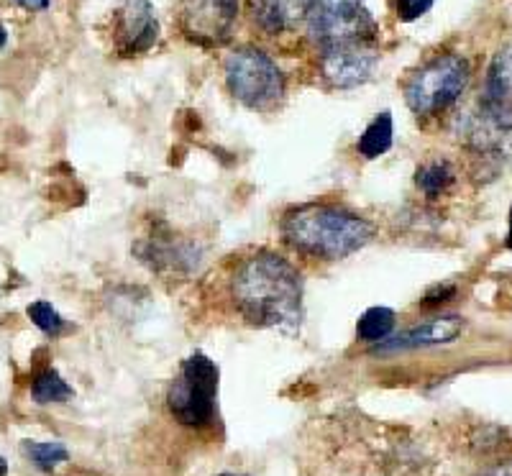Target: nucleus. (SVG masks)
<instances>
[{
  "label": "nucleus",
  "instance_id": "21",
  "mask_svg": "<svg viewBox=\"0 0 512 476\" xmlns=\"http://www.w3.org/2000/svg\"><path fill=\"white\" fill-rule=\"evenodd\" d=\"M477 476H512V461H502V464L489 466V469L479 471Z\"/></svg>",
  "mask_w": 512,
  "mask_h": 476
},
{
  "label": "nucleus",
  "instance_id": "11",
  "mask_svg": "<svg viewBox=\"0 0 512 476\" xmlns=\"http://www.w3.org/2000/svg\"><path fill=\"white\" fill-rule=\"evenodd\" d=\"M256 26L267 34H285L308 24V0H249Z\"/></svg>",
  "mask_w": 512,
  "mask_h": 476
},
{
  "label": "nucleus",
  "instance_id": "13",
  "mask_svg": "<svg viewBox=\"0 0 512 476\" xmlns=\"http://www.w3.org/2000/svg\"><path fill=\"white\" fill-rule=\"evenodd\" d=\"M392 146V116L390 113H382V116L374 118L364 134L359 139V154L367 159L382 157L384 151H390Z\"/></svg>",
  "mask_w": 512,
  "mask_h": 476
},
{
  "label": "nucleus",
  "instance_id": "24",
  "mask_svg": "<svg viewBox=\"0 0 512 476\" xmlns=\"http://www.w3.org/2000/svg\"><path fill=\"white\" fill-rule=\"evenodd\" d=\"M507 246L512 249V210H510V231H507Z\"/></svg>",
  "mask_w": 512,
  "mask_h": 476
},
{
  "label": "nucleus",
  "instance_id": "20",
  "mask_svg": "<svg viewBox=\"0 0 512 476\" xmlns=\"http://www.w3.org/2000/svg\"><path fill=\"white\" fill-rule=\"evenodd\" d=\"M433 3H436V0H397V16H400L402 21H415V18H420L423 13L431 11Z\"/></svg>",
  "mask_w": 512,
  "mask_h": 476
},
{
  "label": "nucleus",
  "instance_id": "2",
  "mask_svg": "<svg viewBox=\"0 0 512 476\" xmlns=\"http://www.w3.org/2000/svg\"><path fill=\"white\" fill-rule=\"evenodd\" d=\"M282 236L300 254L333 262L367 246L374 226L338 205H300L285 215Z\"/></svg>",
  "mask_w": 512,
  "mask_h": 476
},
{
  "label": "nucleus",
  "instance_id": "22",
  "mask_svg": "<svg viewBox=\"0 0 512 476\" xmlns=\"http://www.w3.org/2000/svg\"><path fill=\"white\" fill-rule=\"evenodd\" d=\"M18 3L31 8V11H44V8H49V0H18Z\"/></svg>",
  "mask_w": 512,
  "mask_h": 476
},
{
  "label": "nucleus",
  "instance_id": "1",
  "mask_svg": "<svg viewBox=\"0 0 512 476\" xmlns=\"http://www.w3.org/2000/svg\"><path fill=\"white\" fill-rule=\"evenodd\" d=\"M233 302L249 323L292 331L303 320V277L277 254L249 256L231 282Z\"/></svg>",
  "mask_w": 512,
  "mask_h": 476
},
{
  "label": "nucleus",
  "instance_id": "26",
  "mask_svg": "<svg viewBox=\"0 0 512 476\" xmlns=\"http://www.w3.org/2000/svg\"><path fill=\"white\" fill-rule=\"evenodd\" d=\"M223 476H241V474H223Z\"/></svg>",
  "mask_w": 512,
  "mask_h": 476
},
{
  "label": "nucleus",
  "instance_id": "17",
  "mask_svg": "<svg viewBox=\"0 0 512 476\" xmlns=\"http://www.w3.org/2000/svg\"><path fill=\"white\" fill-rule=\"evenodd\" d=\"M24 451H26V456L34 461L36 469H41V471H52L54 466L64 464V461L70 459V451H67V448L57 441H49V443L29 441L24 446Z\"/></svg>",
  "mask_w": 512,
  "mask_h": 476
},
{
  "label": "nucleus",
  "instance_id": "3",
  "mask_svg": "<svg viewBox=\"0 0 512 476\" xmlns=\"http://www.w3.org/2000/svg\"><path fill=\"white\" fill-rule=\"evenodd\" d=\"M226 80L233 98L251 111H272L285 98V75L256 47H241L226 59Z\"/></svg>",
  "mask_w": 512,
  "mask_h": 476
},
{
  "label": "nucleus",
  "instance_id": "12",
  "mask_svg": "<svg viewBox=\"0 0 512 476\" xmlns=\"http://www.w3.org/2000/svg\"><path fill=\"white\" fill-rule=\"evenodd\" d=\"M141 256H144V262H149L157 269H180L198 264V251L192 249V246L175 241V236H159V233H154L146 241Z\"/></svg>",
  "mask_w": 512,
  "mask_h": 476
},
{
  "label": "nucleus",
  "instance_id": "18",
  "mask_svg": "<svg viewBox=\"0 0 512 476\" xmlns=\"http://www.w3.org/2000/svg\"><path fill=\"white\" fill-rule=\"evenodd\" d=\"M29 318L34 320V326L39 331H44L47 336H59L64 331V320L57 310L49 305L47 300H39L34 305H29Z\"/></svg>",
  "mask_w": 512,
  "mask_h": 476
},
{
  "label": "nucleus",
  "instance_id": "9",
  "mask_svg": "<svg viewBox=\"0 0 512 476\" xmlns=\"http://www.w3.org/2000/svg\"><path fill=\"white\" fill-rule=\"evenodd\" d=\"M464 331V318L459 315H441V318L425 320L408 331L397 333L392 338H384L377 343V354H397V351L425 349V346H438V343H451Z\"/></svg>",
  "mask_w": 512,
  "mask_h": 476
},
{
  "label": "nucleus",
  "instance_id": "14",
  "mask_svg": "<svg viewBox=\"0 0 512 476\" xmlns=\"http://www.w3.org/2000/svg\"><path fill=\"white\" fill-rule=\"evenodd\" d=\"M395 328V313L390 308H369L356 323V336L364 343H382Z\"/></svg>",
  "mask_w": 512,
  "mask_h": 476
},
{
  "label": "nucleus",
  "instance_id": "25",
  "mask_svg": "<svg viewBox=\"0 0 512 476\" xmlns=\"http://www.w3.org/2000/svg\"><path fill=\"white\" fill-rule=\"evenodd\" d=\"M8 471V464H6V459H3V456H0V476L6 474Z\"/></svg>",
  "mask_w": 512,
  "mask_h": 476
},
{
  "label": "nucleus",
  "instance_id": "6",
  "mask_svg": "<svg viewBox=\"0 0 512 476\" xmlns=\"http://www.w3.org/2000/svg\"><path fill=\"white\" fill-rule=\"evenodd\" d=\"M180 29L200 47H221L231 39L239 18V0H180Z\"/></svg>",
  "mask_w": 512,
  "mask_h": 476
},
{
  "label": "nucleus",
  "instance_id": "10",
  "mask_svg": "<svg viewBox=\"0 0 512 476\" xmlns=\"http://www.w3.org/2000/svg\"><path fill=\"white\" fill-rule=\"evenodd\" d=\"M479 108L497 121L507 123L512 118V44L500 49L489 64Z\"/></svg>",
  "mask_w": 512,
  "mask_h": 476
},
{
  "label": "nucleus",
  "instance_id": "19",
  "mask_svg": "<svg viewBox=\"0 0 512 476\" xmlns=\"http://www.w3.org/2000/svg\"><path fill=\"white\" fill-rule=\"evenodd\" d=\"M308 8H310V18H323V16H338V13L356 11V8H364V3H361V0H308Z\"/></svg>",
  "mask_w": 512,
  "mask_h": 476
},
{
  "label": "nucleus",
  "instance_id": "4",
  "mask_svg": "<svg viewBox=\"0 0 512 476\" xmlns=\"http://www.w3.org/2000/svg\"><path fill=\"white\" fill-rule=\"evenodd\" d=\"M469 62L459 54H446L425 67H420L405 85V100L410 111L420 118L438 116L461 98V93L469 85Z\"/></svg>",
  "mask_w": 512,
  "mask_h": 476
},
{
  "label": "nucleus",
  "instance_id": "23",
  "mask_svg": "<svg viewBox=\"0 0 512 476\" xmlns=\"http://www.w3.org/2000/svg\"><path fill=\"white\" fill-rule=\"evenodd\" d=\"M6 39H8V31H6V26L0 24V49L6 47Z\"/></svg>",
  "mask_w": 512,
  "mask_h": 476
},
{
  "label": "nucleus",
  "instance_id": "7",
  "mask_svg": "<svg viewBox=\"0 0 512 476\" xmlns=\"http://www.w3.org/2000/svg\"><path fill=\"white\" fill-rule=\"evenodd\" d=\"M379 62L377 41H351L320 47V75L333 88H356L372 77Z\"/></svg>",
  "mask_w": 512,
  "mask_h": 476
},
{
  "label": "nucleus",
  "instance_id": "8",
  "mask_svg": "<svg viewBox=\"0 0 512 476\" xmlns=\"http://www.w3.org/2000/svg\"><path fill=\"white\" fill-rule=\"evenodd\" d=\"M113 39L121 57L146 54L159 39L157 11L149 0H123L113 18Z\"/></svg>",
  "mask_w": 512,
  "mask_h": 476
},
{
  "label": "nucleus",
  "instance_id": "15",
  "mask_svg": "<svg viewBox=\"0 0 512 476\" xmlns=\"http://www.w3.org/2000/svg\"><path fill=\"white\" fill-rule=\"evenodd\" d=\"M31 395L39 405H52V402L70 400L72 387L54 369H44L41 374H36L34 384H31Z\"/></svg>",
  "mask_w": 512,
  "mask_h": 476
},
{
  "label": "nucleus",
  "instance_id": "5",
  "mask_svg": "<svg viewBox=\"0 0 512 476\" xmlns=\"http://www.w3.org/2000/svg\"><path fill=\"white\" fill-rule=\"evenodd\" d=\"M218 366L203 354H195L180 366L169 387V410L187 428H205L216 418Z\"/></svg>",
  "mask_w": 512,
  "mask_h": 476
},
{
  "label": "nucleus",
  "instance_id": "16",
  "mask_svg": "<svg viewBox=\"0 0 512 476\" xmlns=\"http://www.w3.org/2000/svg\"><path fill=\"white\" fill-rule=\"evenodd\" d=\"M451 182H454V169H451L448 162H443V159L428 162L418 169V187L428 198H438L441 192L448 190Z\"/></svg>",
  "mask_w": 512,
  "mask_h": 476
}]
</instances>
